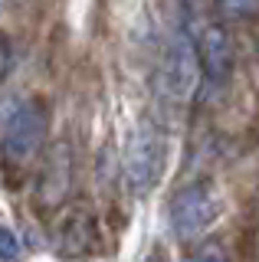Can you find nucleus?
Instances as JSON below:
<instances>
[{"instance_id":"obj_1","label":"nucleus","mask_w":259,"mask_h":262,"mask_svg":"<svg viewBox=\"0 0 259 262\" xmlns=\"http://www.w3.org/2000/svg\"><path fill=\"white\" fill-rule=\"evenodd\" d=\"M46 135H50V118L46 108L36 98H23L13 105L7 115L4 138H0V154L10 167H27L36 161V154L46 147Z\"/></svg>"},{"instance_id":"obj_2","label":"nucleus","mask_w":259,"mask_h":262,"mask_svg":"<svg viewBox=\"0 0 259 262\" xmlns=\"http://www.w3.org/2000/svg\"><path fill=\"white\" fill-rule=\"evenodd\" d=\"M164 161H167L164 131L155 121H141L125 144V161H121L125 184L138 196H144L161 180V174H164Z\"/></svg>"},{"instance_id":"obj_3","label":"nucleus","mask_w":259,"mask_h":262,"mask_svg":"<svg viewBox=\"0 0 259 262\" xmlns=\"http://www.w3.org/2000/svg\"><path fill=\"white\" fill-rule=\"evenodd\" d=\"M200 79H204V66H200V53L197 43L187 33H174L171 43L164 49V59H161L158 69V89L164 98H171L174 105H187L200 89Z\"/></svg>"},{"instance_id":"obj_4","label":"nucleus","mask_w":259,"mask_h":262,"mask_svg":"<svg viewBox=\"0 0 259 262\" xmlns=\"http://www.w3.org/2000/svg\"><path fill=\"white\" fill-rule=\"evenodd\" d=\"M220 216V196L207 184H190L177 190L167 203V223L177 239H197Z\"/></svg>"},{"instance_id":"obj_5","label":"nucleus","mask_w":259,"mask_h":262,"mask_svg":"<svg viewBox=\"0 0 259 262\" xmlns=\"http://www.w3.org/2000/svg\"><path fill=\"white\" fill-rule=\"evenodd\" d=\"M72 190V147L66 141H56L46 151V161L36 177V203L46 210H56Z\"/></svg>"},{"instance_id":"obj_6","label":"nucleus","mask_w":259,"mask_h":262,"mask_svg":"<svg viewBox=\"0 0 259 262\" xmlns=\"http://www.w3.org/2000/svg\"><path fill=\"white\" fill-rule=\"evenodd\" d=\"M193 43H197L200 66H204V76L210 82H223L233 72V43L220 23H204L193 36Z\"/></svg>"},{"instance_id":"obj_7","label":"nucleus","mask_w":259,"mask_h":262,"mask_svg":"<svg viewBox=\"0 0 259 262\" xmlns=\"http://www.w3.org/2000/svg\"><path fill=\"white\" fill-rule=\"evenodd\" d=\"M213 7L223 20H233V23L259 16V0H213Z\"/></svg>"},{"instance_id":"obj_8","label":"nucleus","mask_w":259,"mask_h":262,"mask_svg":"<svg viewBox=\"0 0 259 262\" xmlns=\"http://www.w3.org/2000/svg\"><path fill=\"white\" fill-rule=\"evenodd\" d=\"M187 262H230V256H226L223 243H217V239H207V243L193 246V252L187 256Z\"/></svg>"},{"instance_id":"obj_9","label":"nucleus","mask_w":259,"mask_h":262,"mask_svg":"<svg viewBox=\"0 0 259 262\" xmlns=\"http://www.w3.org/2000/svg\"><path fill=\"white\" fill-rule=\"evenodd\" d=\"M20 259V239L0 223V262H17Z\"/></svg>"},{"instance_id":"obj_10","label":"nucleus","mask_w":259,"mask_h":262,"mask_svg":"<svg viewBox=\"0 0 259 262\" xmlns=\"http://www.w3.org/2000/svg\"><path fill=\"white\" fill-rule=\"evenodd\" d=\"M7 69H10V43H7V36L0 33V82L7 79Z\"/></svg>"},{"instance_id":"obj_11","label":"nucleus","mask_w":259,"mask_h":262,"mask_svg":"<svg viewBox=\"0 0 259 262\" xmlns=\"http://www.w3.org/2000/svg\"><path fill=\"white\" fill-rule=\"evenodd\" d=\"M4 7H7V0H0V10H4Z\"/></svg>"}]
</instances>
